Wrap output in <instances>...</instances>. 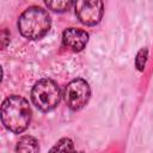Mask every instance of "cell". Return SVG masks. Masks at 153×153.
Listing matches in <instances>:
<instances>
[{
	"label": "cell",
	"mask_w": 153,
	"mask_h": 153,
	"mask_svg": "<svg viewBox=\"0 0 153 153\" xmlns=\"http://www.w3.org/2000/svg\"><path fill=\"white\" fill-rule=\"evenodd\" d=\"M1 121L12 133H23L31 121V109L27 100L20 96L7 97L1 105Z\"/></svg>",
	"instance_id": "obj_1"
},
{
	"label": "cell",
	"mask_w": 153,
	"mask_h": 153,
	"mask_svg": "<svg viewBox=\"0 0 153 153\" xmlns=\"http://www.w3.org/2000/svg\"><path fill=\"white\" fill-rule=\"evenodd\" d=\"M62 41L68 49L73 51H81L88 42V33L82 29L68 27L62 33Z\"/></svg>",
	"instance_id": "obj_6"
},
{
	"label": "cell",
	"mask_w": 153,
	"mask_h": 153,
	"mask_svg": "<svg viewBox=\"0 0 153 153\" xmlns=\"http://www.w3.org/2000/svg\"><path fill=\"white\" fill-rule=\"evenodd\" d=\"M45 5L47 7H49L50 10L55 12H66L74 5V2L72 1H45Z\"/></svg>",
	"instance_id": "obj_9"
},
{
	"label": "cell",
	"mask_w": 153,
	"mask_h": 153,
	"mask_svg": "<svg viewBox=\"0 0 153 153\" xmlns=\"http://www.w3.org/2000/svg\"><path fill=\"white\" fill-rule=\"evenodd\" d=\"M74 7L79 20L85 25L93 26L98 24L103 17L104 5L102 1H75Z\"/></svg>",
	"instance_id": "obj_5"
},
{
	"label": "cell",
	"mask_w": 153,
	"mask_h": 153,
	"mask_svg": "<svg viewBox=\"0 0 153 153\" xmlns=\"http://www.w3.org/2000/svg\"><path fill=\"white\" fill-rule=\"evenodd\" d=\"M38 151L37 140L29 135L22 136L16 145V153H38Z\"/></svg>",
	"instance_id": "obj_7"
},
{
	"label": "cell",
	"mask_w": 153,
	"mask_h": 153,
	"mask_svg": "<svg viewBox=\"0 0 153 153\" xmlns=\"http://www.w3.org/2000/svg\"><path fill=\"white\" fill-rule=\"evenodd\" d=\"M49 153H74L73 141L68 137H63L55 143Z\"/></svg>",
	"instance_id": "obj_8"
},
{
	"label": "cell",
	"mask_w": 153,
	"mask_h": 153,
	"mask_svg": "<svg viewBox=\"0 0 153 153\" xmlns=\"http://www.w3.org/2000/svg\"><path fill=\"white\" fill-rule=\"evenodd\" d=\"M74 153H84V152H75V151H74Z\"/></svg>",
	"instance_id": "obj_11"
},
{
	"label": "cell",
	"mask_w": 153,
	"mask_h": 153,
	"mask_svg": "<svg viewBox=\"0 0 153 153\" xmlns=\"http://www.w3.org/2000/svg\"><path fill=\"white\" fill-rule=\"evenodd\" d=\"M91 96V90L86 80L74 79L65 88V102L72 110H80L84 108Z\"/></svg>",
	"instance_id": "obj_4"
},
{
	"label": "cell",
	"mask_w": 153,
	"mask_h": 153,
	"mask_svg": "<svg viewBox=\"0 0 153 153\" xmlns=\"http://www.w3.org/2000/svg\"><path fill=\"white\" fill-rule=\"evenodd\" d=\"M51 20L48 12L38 6L26 8L18 19L19 32L29 39H39L50 29Z\"/></svg>",
	"instance_id": "obj_2"
},
{
	"label": "cell",
	"mask_w": 153,
	"mask_h": 153,
	"mask_svg": "<svg viewBox=\"0 0 153 153\" xmlns=\"http://www.w3.org/2000/svg\"><path fill=\"white\" fill-rule=\"evenodd\" d=\"M147 56H148V50L147 48H142L137 55H136V59H135V65L137 67L139 71H143L145 66H146V61H147Z\"/></svg>",
	"instance_id": "obj_10"
},
{
	"label": "cell",
	"mask_w": 153,
	"mask_h": 153,
	"mask_svg": "<svg viewBox=\"0 0 153 153\" xmlns=\"http://www.w3.org/2000/svg\"><path fill=\"white\" fill-rule=\"evenodd\" d=\"M31 99L36 108L47 112L59 105L61 100V90L54 80L41 79L32 87Z\"/></svg>",
	"instance_id": "obj_3"
}]
</instances>
